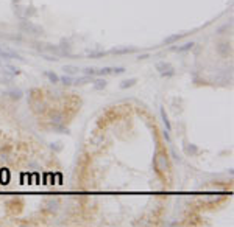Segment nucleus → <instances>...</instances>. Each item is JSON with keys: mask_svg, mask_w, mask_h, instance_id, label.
Listing matches in <instances>:
<instances>
[{"mask_svg": "<svg viewBox=\"0 0 234 227\" xmlns=\"http://www.w3.org/2000/svg\"><path fill=\"white\" fill-rule=\"evenodd\" d=\"M20 28H22L24 31L27 33H30V34H42L44 30L41 28V26H38L36 24H31V22H24V24H20Z\"/></svg>", "mask_w": 234, "mask_h": 227, "instance_id": "7ed1b4c3", "label": "nucleus"}, {"mask_svg": "<svg viewBox=\"0 0 234 227\" xmlns=\"http://www.w3.org/2000/svg\"><path fill=\"white\" fill-rule=\"evenodd\" d=\"M20 73V70L17 67H14V65H5L3 67V75H8L10 78H13V76H16V75H19Z\"/></svg>", "mask_w": 234, "mask_h": 227, "instance_id": "39448f33", "label": "nucleus"}, {"mask_svg": "<svg viewBox=\"0 0 234 227\" xmlns=\"http://www.w3.org/2000/svg\"><path fill=\"white\" fill-rule=\"evenodd\" d=\"M180 37H181V34H173V36H170V37H166V39H164V44H167V45H169V44H173L175 40H178Z\"/></svg>", "mask_w": 234, "mask_h": 227, "instance_id": "6ab92c4d", "label": "nucleus"}, {"mask_svg": "<svg viewBox=\"0 0 234 227\" xmlns=\"http://www.w3.org/2000/svg\"><path fill=\"white\" fill-rule=\"evenodd\" d=\"M44 75H45L47 78H49V81L52 82V84H56V82H59V76H58V75L55 73V72H50V70H49V72H45Z\"/></svg>", "mask_w": 234, "mask_h": 227, "instance_id": "f8f14e48", "label": "nucleus"}, {"mask_svg": "<svg viewBox=\"0 0 234 227\" xmlns=\"http://www.w3.org/2000/svg\"><path fill=\"white\" fill-rule=\"evenodd\" d=\"M0 50H2V47H0Z\"/></svg>", "mask_w": 234, "mask_h": 227, "instance_id": "393cba45", "label": "nucleus"}, {"mask_svg": "<svg viewBox=\"0 0 234 227\" xmlns=\"http://www.w3.org/2000/svg\"><path fill=\"white\" fill-rule=\"evenodd\" d=\"M217 53L220 54V56H223V58H228L230 54H231V45L228 42L217 44Z\"/></svg>", "mask_w": 234, "mask_h": 227, "instance_id": "20e7f679", "label": "nucleus"}, {"mask_svg": "<svg viewBox=\"0 0 234 227\" xmlns=\"http://www.w3.org/2000/svg\"><path fill=\"white\" fill-rule=\"evenodd\" d=\"M59 81L63 82V86H72L73 84V78L70 76V75H67V76H66V75H64V76H61Z\"/></svg>", "mask_w": 234, "mask_h": 227, "instance_id": "f3484780", "label": "nucleus"}, {"mask_svg": "<svg viewBox=\"0 0 234 227\" xmlns=\"http://www.w3.org/2000/svg\"><path fill=\"white\" fill-rule=\"evenodd\" d=\"M33 109H34V112H38V114L41 112V114H42V112H45V103H41V101L34 103Z\"/></svg>", "mask_w": 234, "mask_h": 227, "instance_id": "dca6fc26", "label": "nucleus"}, {"mask_svg": "<svg viewBox=\"0 0 234 227\" xmlns=\"http://www.w3.org/2000/svg\"><path fill=\"white\" fill-rule=\"evenodd\" d=\"M161 117H162V121H164V125H166V129L167 131H170V123H169V117H167V114H166V111L164 109H161Z\"/></svg>", "mask_w": 234, "mask_h": 227, "instance_id": "a211bd4d", "label": "nucleus"}, {"mask_svg": "<svg viewBox=\"0 0 234 227\" xmlns=\"http://www.w3.org/2000/svg\"><path fill=\"white\" fill-rule=\"evenodd\" d=\"M147 58H148V54H142V56H139V61L141 59H147Z\"/></svg>", "mask_w": 234, "mask_h": 227, "instance_id": "b1692460", "label": "nucleus"}, {"mask_svg": "<svg viewBox=\"0 0 234 227\" xmlns=\"http://www.w3.org/2000/svg\"><path fill=\"white\" fill-rule=\"evenodd\" d=\"M137 84V78H130V79H123L120 82V89H130Z\"/></svg>", "mask_w": 234, "mask_h": 227, "instance_id": "1a4fd4ad", "label": "nucleus"}, {"mask_svg": "<svg viewBox=\"0 0 234 227\" xmlns=\"http://www.w3.org/2000/svg\"><path fill=\"white\" fill-rule=\"evenodd\" d=\"M123 72H125L123 67H103V68H97V70H95V75L105 76V75H119V73H123Z\"/></svg>", "mask_w": 234, "mask_h": 227, "instance_id": "f03ea898", "label": "nucleus"}, {"mask_svg": "<svg viewBox=\"0 0 234 227\" xmlns=\"http://www.w3.org/2000/svg\"><path fill=\"white\" fill-rule=\"evenodd\" d=\"M186 151H187V154H197V153H198V148H197L195 145H187Z\"/></svg>", "mask_w": 234, "mask_h": 227, "instance_id": "5701e85b", "label": "nucleus"}, {"mask_svg": "<svg viewBox=\"0 0 234 227\" xmlns=\"http://www.w3.org/2000/svg\"><path fill=\"white\" fill-rule=\"evenodd\" d=\"M153 165H155V170H156V173L162 174V171H167V168H169L167 156L164 154V153H156L155 159H153Z\"/></svg>", "mask_w": 234, "mask_h": 227, "instance_id": "f257e3e1", "label": "nucleus"}, {"mask_svg": "<svg viewBox=\"0 0 234 227\" xmlns=\"http://www.w3.org/2000/svg\"><path fill=\"white\" fill-rule=\"evenodd\" d=\"M106 51H89L87 53V56H91V58H101V56H105Z\"/></svg>", "mask_w": 234, "mask_h": 227, "instance_id": "412c9836", "label": "nucleus"}, {"mask_svg": "<svg viewBox=\"0 0 234 227\" xmlns=\"http://www.w3.org/2000/svg\"><path fill=\"white\" fill-rule=\"evenodd\" d=\"M92 76H87V75H84V76H80L77 79H73V84L75 86H84V84H89V82H92Z\"/></svg>", "mask_w": 234, "mask_h": 227, "instance_id": "0eeeda50", "label": "nucleus"}, {"mask_svg": "<svg viewBox=\"0 0 234 227\" xmlns=\"http://www.w3.org/2000/svg\"><path fill=\"white\" fill-rule=\"evenodd\" d=\"M175 75V68L173 67H170L169 70H166V72H162L161 73V76H167V78H170V76H173Z\"/></svg>", "mask_w": 234, "mask_h": 227, "instance_id": "4be33fe9", "label": "nucleus"}, {"mask_svg": "<svg viewBox=\"0 0 234 227\" xmlns=\"http://www.w3.org/2000/svg\"><path fill=\"white\" fill-rule=\"evenodd\" d=\"M0 56L6 58V59H11V58H16L19 61H22V56H19L16 51H6V50H0Z\"/></svg>", "mask_w": 234, "mask_h": 227, "instance_id": "6e6552de", "label": "nucleus"}, {"mask_svg": "<svg viewBox=\"0 0 234 227\" xmlns=\"http://www.w3.org/2000/svg\"><path fill=\"white\" fill-rule=\"evenodd\" d=\"M92 82H94V89H95V90H103V89L106 87V84H108L105 79H94Z\"/></svg>", "mask_w": 234, "mask_h": 227, "instance_id": "9b49d317", "label": "nucleus"}, {"mask_svg": "<svg viewBox=\"0 0 234 227\" xmlns=\"http://www.w3.org/2000/svg\"><path fill=\"white\" fill-rule=\"evenodd\" d=\"M134 51H136V48H127V47L111 50V53H114V54H127V53H134Z\"/></svg>", "mask_w": 234, "mask_h": 227, "instance_id": "9d476101", "label": "nucleus"}, {"mask_svg": "<svg viewBox=\"0 0 234 227\" xmlns=\"http://www.w3.org/2000/svg\"><path fill=\"white\" fill-rule=\"evenodd\" d=\"M156 70L159 72V73H162V72H166V70H169V68L172 67V64H169V62H158L156 65Z\"/></svg>", "mask_w": 234, "mask_h": 227, "instance_id": "ddd939ff", "label": "nucleus"}, {"mask_svg": "<svg viewBox=\"0 0 234 227\" xmlns=\"http://www.w3.org/2000/svg\"><path fill=\"white\" fill-rule=\"evenodd\" d=\"M63 70H64L67 75H75V73H78V72H80V68H78V67H75V65H64V67H63Z\"/></svg>", "mask_w": 234, "mask_h": 227, "instance_id": "2eb2a0df", "label": "nucleus"}, {"mask_svg": "<svg viewBox=\"0 0 234 227\" xmlns=\"http://www.w3.org/2000/svg\"><path fill=\"white\" fill-rule=\"evenodd\" d=\"M0 67H2V64H0Z\"/></svg>", "mask_w": 234, "mask_h": 227, "instance_id": "a878e982", "label": "nucleus"}, {"mask_svg": "<svg viewBox=\"0 0 234 227\" xmlns=\"http://www.w3.org/2000/svg\"><path fill=\"white\" fill-rule=\"evenodd\" d=\"M22 95H24V93H22V90H20V89H10V90L6 92V97H10L11 100H16V101L22 98Z\"/></svg>", "mask_w": 234, "mask_h": 227, "instance_id": "423d86ee", "label": "nucleus"}, {"mask_svg": "<svg viewBox=\"0 0 234 227\" xmlns=\"http://www.w3.org/2000/svg\"><path fill=\"white\" fill-rule=\"evenodd\" d=\"M192 47H194V42H186V44L181 45V47H173V50H175V51H189Z\"/></svg>", "mask_w": 234, "mask_h": 227, "instance_id": "4468645a", "label": "nucleus"}, {"mask_svg": "<svg viewBox=\"0 0 234 227\" xmlns=\"http://www.w3.org/2000/svg\"><path fill=\"white\" fill-rule=\"evenodd\" d=\"M95 70H97L95 67H84V68H83V73L87 75V76H94V75H95Z\"/></svg>", "mask_w": 234, "mask_h": 227, "instance_id": "aec40b11", "label": "nucleus"}]
</instances>
